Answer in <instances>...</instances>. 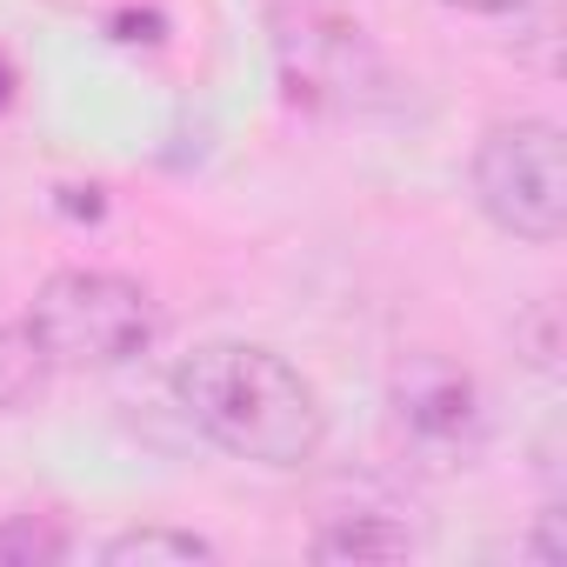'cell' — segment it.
<instances>
[{"label":"cell","instance_id":"1","mask_svg":"<svg viewBox=\"0 0 567 567\" xmlns=\"http://www.w3.org/2000/svg\"><path fill=\"white\" fill-rule=\"evenodd\" d=\"M174 394L214 447L254 467H301L328 434V414L308 374L254 341H200L174 368Z\"/></svg>","mask_w":567,"mask_h":567},{"label":"cell","instance_id":"2","mask_svg":"<svg viewBox=\"0 0 567 567\" xmlns=\"http://www.w3.org/2000/svg\"><path fill=\"white\" fill-rule=\"evenodd\" d=\"M21 328L34 334L48 368H121L147 354V341L161 334V315H154V295L127 274L61 267L41 280Z\"/></svg>","mask_w":567,"mask_h":567},{"label":"cell","instance_id":"3","mask_svg":"<svg viewBox=\"0 0 567 567\" xmlns=\"http://www.w3.org/2000/svg\"><path fill=\"white\" fill-rule=\"evenodd\" d=\"M474 200L481 214L527 240L554 247L567 234V147L554 121H501L474 147Z\"/></svg>","mask_w":567,"mask_h":567},{"label":"cell","instance_id":"4","mask_svg":"<svg viewBox=\"0 0 567 567\" xmlns=\"http://www.w3.org/2000/svg\"><path fill=\"white\" fill-rule=\"evenodd\" d=\"M274 61L295 101L308 107H361L388 87V68L374 54V41L354 21L334 14H274Z\"/></svg>","mask_w":567,"mask_h":567},{"label":"cell","instance_id":"5","mask_svg":"<svg viewBox=\"0 0 567 567\" xmlns=\"http://www.w3.org/2000/svg\"><path fill=\"white\" fill-rule=\"evenodd\" d=\"M394 414H401V427H408L414 441H427V447H467V441L481 434L474 381H467L461 368L434 361V354H421V361H408V368L394 374Z\"/></svg>","mask_w":567,"mask_h":567},{"label":"cell","instance_id":"6","mask_svg":"<svg viewBox=\"0 0 567 567\" xmlns=\"http://www.w3.org/2000/svg\"><path fill=\"white\" fill-rule=\"evenodd\" d=\"M107 567H194V560H214V540L187 534V527H127L101 547Z\"/></svg>","mask_w":567,"mask_h":567},{"label":"cell","instance_id":"7","mask_svg":"<svg viewBox=\"0 0 567 567\" xmlns=\"http://www.w3.org/2000/svg\"><path fill=\"white\" fill-rule=\"evenodd\" d=\"M414 540L401 527H381L374 514L368 520H341V527H321L315 534V560H401Z\"/></svg>","mask_w":567,"mask_h":567},{"label":"cell","instance_id":"8","mask_svg":"<svg viewBox=\"0 0 567 567\" xmlns=\"http://www.w3.org/2000/svg\"><path fill=\"white\" fill-rule=\"evenodd\" d=\"M41 381H48V361H41L34 334H28V328H8V321H0V414L28 408V401L41 394Z\"/></svg>","mask_w":567,"mask_h":567},{"label":"cell","instance_id":"9","mask_svg":"<svg viewBox=\"0 0 567 567\" xmlns=\"http://www.w3.org/2000/svg\"><path fill=\"white\" fill-rule=\"evenodd\" d=\"M68 560V527L48 514H8L0 520V567H54Z\"/></svg>","mask_w":567,"mask_h":567},{"label":"cell","instance_id":"10","mask_svg":"<svg viewBox=\"0 0 567 567\" xmlns=\"http://www.w3.org/2000/svg\"><path fill=\"white\" fill-rule=\"evenodd\" d=\"M441 8H461V14H520L527 0H441Z\"/></svg>","mask_w":567,"mask_h":567},{"label":"cell","instance_id":"11","mask_svg":"<svg viewBox=\"0 0 567 567\" xmlns=\"http://www.w3.org/2000/svg\"><path fill=\"white\" fill-rule=\"evenodd\" d=\"M8 94H14V81H8V68H0V107H8Z\"/></svg>","mask_w":567,"mask_h":567}]
</instances>
